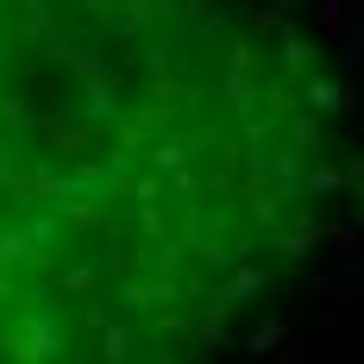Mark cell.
Returning <instances> with one entry per match:
<instances>
[{
  "mask_svg": "<svg viewBox=\"0 0 364 364\" xmlns=\"http://www.w3.org/2000/svg\"><path fill=\"white\" fill-rule=\"evenodd\" d=\"M358 208L295 0H0V364L257 352Z\"/></svg>",
  "mask_w": 364,
  "mask_h": 364,
  "instance_id": "obj_1",
  "label": "cell"
}]
</instances>
